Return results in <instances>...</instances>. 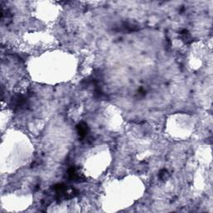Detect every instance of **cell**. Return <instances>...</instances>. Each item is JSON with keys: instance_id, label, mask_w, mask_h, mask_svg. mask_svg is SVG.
Listing matches in <instances>:
<instances>
[{"instance_id": "obj_1", "label": "cell", "mask_w": 213, "mask_h": 213, "mask_svg": "<svg viewBox=\"0 0 213 213\" xmlns=\"http://www.w3.org/2000/svg\"><path fill=\"white\" fill-rule=\"evenodd\" d=\"M77 133L79 134V136H81L82 138L86 137L87 135V133H88V127L84 122H81L77 127Z\"/></svg>"}, {"instance_id": "obj_2", "label": "cell", "mask_w": 213, "mask_h": 213, "mask_svg": "<svg viewBox=\"0 0 213 213\" xmlns=\"http://www.w3.org/2000/svg\"><path fill=\"white\" fill-rule=\"evenodd\" d=\"M168 177V171L166 170V169H163L161 171L160 174H159V177L162 180H165L167 177Z\"/></svg>"}]
</instances>
